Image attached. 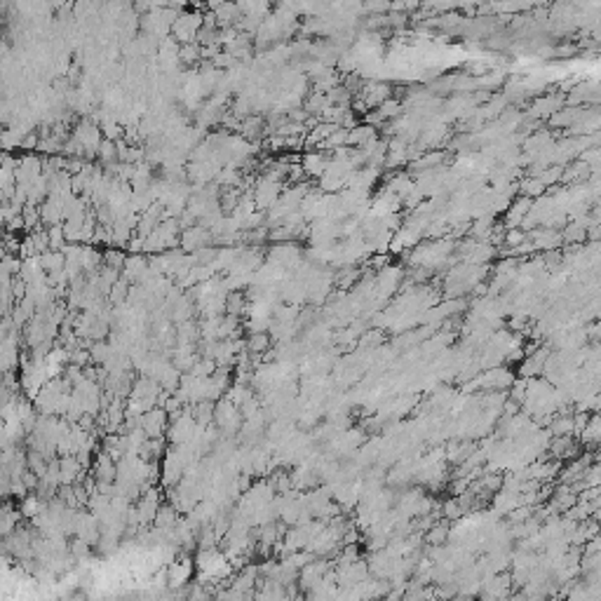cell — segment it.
Wrapping results in <instances>:
<instances>
[{
    "label": "cell",
    "instance_id": "cell-1",
    "mask_svg": "<svg viewBox=\"0 0 601 601\" xmlns=\"http://www.w3.org/2000/svg\"><path fill=\"white\" fill-rule=\"evenodd\" d=\"M202 12L198 10H191V12H179V17L174 19L172 24V38L181 45L186 43H195L198 38V31L202 29Z\"/></svg>",
    "mask_w": 601,
    "mask_h": 601
}]
</instances>
